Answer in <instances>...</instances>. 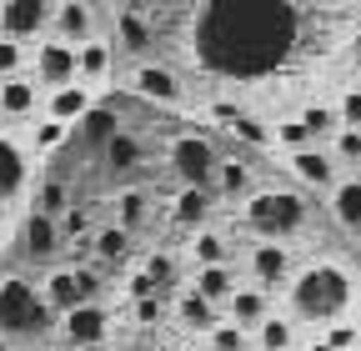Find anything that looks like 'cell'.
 <instances>
[{
  "label": "cell",
  "instance_id": "obj_25",
  "mask_svg": "<svg viewBox=\"0 0 361 351\" xmlns=\"http://www.w3.org/2000/svg\"><path fill=\"white\" fill-rule=\"evenodd\" d=\"M90 256L101 261V266H121V261L130 256V231L121 221L101 226V231H90Z\"/></svg>",
  "mask_w": 361,
  "mask_h": 351
},
{
  "label": "cell",
  "instance_id": "obj_40",
  "mask_svg": "<svg viewBox=\"0 0 361 351\" xmlns=\"http://www.w3.org/2000/svg\"><path fill=\"white\" fill-rule=\"evenodd\" d=\"M146 271H151V281H156L166 296L180 286V266H176V256H166V251H156V256L146 261Z\"/></svg>",
  "mask_w": 361,
  "mask_h": 351
},
{
  "label": "cell",
  "instance_id": "obj_29",
  "mask_svg": "<svg viewBox=\"0 0 361 351\" xmlns=\"http://www.w3.org/2000/svg\"><path fill=\"white\" fill-rule=\"evenodd\" d=\"M191 261H196V266H216V261H231V246H226V236H221V231L196 226V231H191Z\"/></svg>",
  "mask_w": 361,
  "mask_h": 351
},
{
  "label": "cell",
  "instance_id": "obj_22",
  "mask_svg": "<svg viewBox=\"0 0 361 351\" xmlns=\"http://www.w3.org/2000/svg\"><path fill=\"white\" fill-rule=\"evenodd\" d=\"M40 296L51 301V312H56V316H66L71 306H80V301H85V296H80V286H75V271H71V266H51V271H45Z\"/></svg>",
  "mask_w": 361,
  "mask_h": 351
},
{
  "label": "cell",
  "instance_id": "obj_36",
  "mask_svg": "<svg viewBox=\"0 0 361 351\" xmlns=\"http://www.w3.org/2000/svg\"><path fill=\"white\" fill-rule=\"evenodd\" d=\"M271 136H276V146H281V151H301V146H322V141H316L311 130H306V121H301V116L281 121L276 130H271Z\"/></svg>",
  "mask_w": 361,
  "mask_h": 351
},
{
  "label": "cell",
  "instance_id": "obj_26",
  "mask_svg": "<svg viewBox=\"0 0 361 351\" xmlns=\"http://www.w3.org/2000/svg\"><path fill=\"white\" fill-rule=\"evenodd\" d=\"M251 341H256V351H291L296 346V316H276V312H271L251 331Z\"/></svg>",
  "mask_w": 361,
  "mask_h": 351
},
{
  "label": "cell",
  "instance_id": "obj_5",
  "mask_svg": "<svg viewBox=\"0 0 361 351\" xmlns=\"http://www.w3.org/2000/svg\"><path fill=\"white\" fill-rule=\"evenodd\" d=\"M171 176H180V186H211L216 181V151L206 136H176L171 146Z\"/></svg>",
  "mask_w": 361,
  "mask_h": 351
},
{
  "label": "cell",
  "instance_id": "obj_28",
  "mask_svg": "<svg viewBox=\"0 0 361 351\" xmlns=\"http://www.w3.org/2000/svg\"><path fill=\"white\" fill-rule=\"evenodd\" d=\"M201 296H211V301H221L226 306V296L236 291V276H231V266L226 261H216V266H196V281H191Z\"/></svg>",
  "mask_w": 361,
  "mask_h": 351
},
{
  "label": "cell",
  "instance_id": "obj_38",
  "mask_svg": "<svg viewBox=\"0 0 361 351\" xmlns=\"http://www.w3.org/2000/svg\"><path fill=\"white\" fill-rule=\"evenodd\" d=\"M90 231H96V226H90V216H85L80 206H66V211H61V236H66V246L90 241Z\"/></svg>",
  "mask_w": 361,
  "mask_h": 351
},
{
  "label": "cell",
  "instance_id": "obj_16",
  "mask_svg": "<svg viewBox=\"0 0 361 351\" xmlns=\"http://www.w3.org/2000/svg\"><path fill=\"white\" fill-rule=\"evenodd\" d=\"M116 130H121V106H101V101H96V106L75 121V141H80L90 156H101Z\"/></svg>",
  "mask_w": 361,
  "mask_h": 351
},
{
  "label": "cell",
  "instance_id": "obj_17",
  "mask_svg": "<svg viewBox=\"0 0 361 351\" xmlns=\"http://www.w3.org/2000/svg\"><path fill=\"white\" fill-rule=\"evenodd\" d=\"M101 161H106V171H111V176H135V171L146 166V141L135 136V130H126V125H121L116 136L106 141Z\"/></svg>",
  "mask_w": 361,
  "mask_h": 351
},
{
  "label": "cell",
  "instance_id": "obj_23",
  "mask_svg": "<svg viewBox=\"0 0 361 351\" xmlns=\"http://www.w3.org/2000/svg\"><path fill=\"white\" fill-rule=\"evenodd\" d=\"M211 191H216L221 201H241V196H251V166H246L241 156L216 161V181H211Z\"/></svg>",
  "mask_w": 361,
  "mask_h": 351
},
{
  "label": "cell",
  "instance_id": "obj_20",
  "mask_svg": "<svg viewBox=\"0 0 361 351\" xmlns=\"http://www.w3.org/2000/svg\"><path fill=\"white\" fill-rule=\"evenodd\" d=\"M90 106H96V91H90L85 80H66V85H56L51 96H45V116H61V121H80Z\"/></svg>",
  "mask_w": 361,
  "mask_h": 351
},
{
  "label": "cell",
  "instance_id": "obj_6",
  "mask_svg": "<svg viewBox=\"0 0 361 351\" xmlns=\"http://www.w3.org/2000/svg\"><path fill=\"white\" fill-rule=\"evenodd\" d=\"M30 75L45 85V91H56V85L75 80V46L61 35H40V46L30 56Z\"/></svg>",
  "mask_w": 361,
  "mask_h": 351
},
{
  "label": "cell",
  "instance_id": "obj_35",
  "mask_svg": "<svg viewBox=\"0 0 361 351\" xmlns=\"http://www.w3.org/2000/svg\"><path fill=\"white\" fill-rule=\"evenodd\" d=\"M326 146H331L336 166H361V125H341Z\"/></svg>",
  "mask_w": 361,
  "mask_h": 351
},
{
  "label": "cell",
  "instance_id": "obj_15",
  "mask_svg": "<svg viewBox=\"0 0 361 351\" xmlns=\"http://www.w3.org/2000/svg\"><path fill=\"white\" fill-rule=\"evenodd\" d=\"M51 35L71 40V46H80V40L96 35V11H90V0H56V11H51Z\"/></svg>",
  "mask_w": 361,
  "mask_h": 351
},
{
  "label": "cell",
  "instance_id": "obj_19",
  "mask_svg": "<svg viewBox=\"0 0 361 351\" xmlns=\"http://www.w3.org/2000/svg\"><path fill=\"white\" fill-rule=\"evenodd\" d=\"M226 316L241 321L246 331H256V326L271 316V291H266V286H236L231 296H226Z\"/></svg>",
  "mask_w": 361,
  "mask_h": 351
},
{
  "label": "cell",
  "instance_id": "obj_45",
  "mask_svg": "<svg viewBox=\"0 0 361 351\" xmlns=\"http://www.w3.org/2000/svg\"><path fill=\"white\" fill-rule=\"evenodd\" d=\"M16 351H51V346H45V341H20Z\"/></svg>",
  "mask_w": 361,
  "mask_h": 351
},
{
  "label": "cell",
  "instance_id": "obj_10",
  "mask_svg": "<svg viewBox=\"0 0 361 351\" xmlns=\"http://www.w3.org/2000/svg\"><path fill=\"white\" fill-rule=\"evenodd\" d=\"M130 91L141 101H151V106H180V96H186V91H180V75L171 66H161V61H141V66H135Z\"/></svg>",
  "mask_w": 361,
  "mask_h": 351
},
{
  "label": "cell",
  "instance_id": "obj_46",
  "mask_svg": "<svg viewBox=\"0 0 361 351\" xmlns=\"http://www.w3.org/2000/svg\"><path fill=\"white\" fill-rule=\"evenodd\" d=\"M351 56H356V61H361V30H356V40H351Z\"/></svg>",
  "mask_w": 361,
  "mask_h": 351
},
{
  "label": "cell",
  "instance_id": "obj_4",
  "mask_svg": "<svg viewBox=\"0 0 361 351\" xmlns=\"http://www.w3.org/2000/svg\"><path fill=\"white\" fill-rule=\"evenodd\" d=\"M56 336H61L71 351H96V346L111 336V312H106L101 301H80V306H71V312L61 316Z\"/></svg>",
  "mask_w": 361,
  "mask_h": 351
},
{
  "label": "cell",
  "instance_id": "obj_18",
  "mask_svg": "<svg viewBox=\"0 0 361 351\" xmlns=\"http://www.w3.org/2000/svg\"><path fill=\"white\" fill-rule=\"evenodd\" d=\"M221 316H226V306H221V301H211V296H201L196 286L176 296V321L186 326V331H201V336H206Z\"/></svg>",
  "mask_w": 361,
  "mask_h": 351
},
{
  "label": "cell",
  "instance_id": "obj_14",
  "mask_svg": "<svg viewBox=\"0 0 361 351\" xmlns=\"http://www.w3.org/2000/svg\"><path fill=\"white\" fill-rule=\"evenodd\" d=\"M111 70H116V46H111V40L90 35V40H80V46H75V80H85L90 91L106 85Z\"/></svg>",
  "mask_w": 361,
  "mask_h": 351
},
{
  "label": "cell",
  "instance_id": "obj_24",
  "mask_svg": "<svg viewBox=\"0 0 361 351\" xmlns=\"http://www.w3.org/2000/svg\"><path fill=\"white\" fill-rule=\"evenodd\" d=\"M331 216H336V226L361 236V176L356 181H336L331 186Z\"/></svg>",
  "mask_w": 361,
  "mask_h": 351
},
{
  "label": "cell",
  "instance_id": "obj_9",
  "mask_svg": "<svg viewBox=\"0 0 361 351\" xmlns=\"http://www.w3.org/2000/svg\"><path fill=\"white\" fill-rule=\"evenodd\" d=\"M286 171L296 176L301 186H316V191H331L341 181V166L331 156V146H301V151H286Z\"/></svg>",
  "mask_w": 361,
  "mask_h": 351
},
{
  "label": "cell",
  "instance_id": "obj_21",
  "mask_svg": "<svg viewBox=\"0 0 361 351\" xmlns=\"http://www.w3.org/2000/svg\"><path fill=\"white\" fill-rule=\"evenodd\" d=\"M206 216H211V186H180L176 201H171V221L180 231H196L206 226Z\"/></svg>",
  "mask_w": 361,
  "mask_h": 351
},
{
  "label": "cell",
  "instance_id": "obj_43",
  "mask_svg": "<svg viewBox=\"0 0 361 351\" xmlns=\"http://www.w3.org/2000/svg\"><path fill=\"white\" fill-rule=\"evenodd\" d=\"M336 111H341V125H361V85H351V91H341Z\"/></svg>",
  "mask_w": 361,
  "mask_h": 351
},
{
  "label": "cell",
  "instance_id": "obj_31",
  "mask_svg": "<svg viewBox=\"0 0 361 351\" xmlns=\"http://www.w3.org/2000/svg\"><path fill=\"white\" fill-rule=\"evenodd\" d=\"M206 346L211 351H251L256 341H251V331L241 326V321H231V316H221L211 331H206Z\"/></svg>",
  "mask_w": 361,
  "mask_h": 351
},
{
  "label": "cell",
  "instance_id": "obj_13",
  "mask_svg": "<svg viewBox=\"0 0 361 351\" xmlns=\"http://www.w3.org/2000/svg\"><path fill=\"white\" fill-rule=\"evenodd\" d=\"M40 80L35 75H6L0 80V121H25V116H35L40 111Z\"/></svg>",
  "mask_w": 361,
  "mask_h": 351
},
{
  "label": "cell",
  "instance_id": "obj_32",
  "mask_svg": "<svg viewBox=\"0 0 361 351\" xmlns=\"http://www.w3.org/2000/svg\"><path fill=\"white\" fill-rule=\"evenodd\" d=\"M221 121L231 125V136L236 141H246V146H271L276 136H271V130L256 121V116H241V111H231V106H221Z\"/></svg>",
  "mask_w": 361,
  "mask_h": 351
},
{
  "label": "cell",
  "instance_id": "obj_3",
  "mask_svg": "<svg viewBox=\"0 0 361 351\" xmlns=\"http://www.w3.org/2000/svg\"><path fill=\"white\" fill-rule=\"evenodd\" d=\"M306 226V201L291 191H251L246 196V231L251 236H276L291 241Z\"/></svg>",
  "mask_w": 361,
  "mask_h": 351
},
{
  "label": "cell",
  "instance_id": "obj_7",
  "mask_svg": "<svg viewBox=\"0 0 361 351\" xmlns=\"http://www.w3.org/2000/svg\"><path fill=\"white\" fill-rule=\"evenodd\" d=\"M51 11L56 0H0V30L16 40H40L51 35Z\"/></svg>",
  "mask_w": 361,
  "mask_h": 351
},
{
  "label": "cell",
  "instance_id": "obj_48",
  "mask_svg": "<svg viewBox=\"0 0 361 351\" xmlns=\"http://www.w3.org/2000/svg\"><path fill=\"white\" fill-rule=\"evenodd\" d=\"M116 6H141V0H116Z\"/></svg>",
  "mask_w": 361,
  "mask_h": 351
},
{
  "label": "cell",
  "instance_id": "obj_34",
  "mask_svg": "<svg viewBox=\"0 0 361 351\" xmlns=\"http://www.w3.org/2000/svg\"><path fill=\"white\" fill-rule=\"evenodd\" d=\"M71 206V186L61 181V176H45V181L35 186V211H45V216H61Z\"/></svg>",
  "mask_w": 361,
  "mask_h": 351
},
{
  "label": "cell",
  "instance_id": "obj_33",
  "mask_svg": "<svg viewBox=\"0 0 361 351\" xmlns=\"http://www.w3.org/2000/svg\"><path fill=\"white\" fill-rule=\"evenodd\" d=\"M301 121H306V130H311V136L322 141V146L341 130V111H336V106H322V101H311V106L301 111Z\"/></svg>",
  "mask_w": 361,
  "mask_h": 351
},
{
  "label": "cell",
  "instance_id": "obj_30",
  "mask_svg": "<svg viewBox=\"0 0 361 351\" xmlns=\"http://www.w3.org/2000/svg\"><path fill=\"white\" fill-rule=\"evenodd\" d=\"M66 141H71V121H61V116H45V121L30 130V151H35V156H56Z\"/></svg>",
  "mask_w": 361,
  "mask_h": 351
},
{
  "label": "cell",
  "instance_id": "obj_41",
  "mask_svg": "<svg viewBox=\"0 0 361 351\" xmlns=\"http://www.w3.org/2000/svg\"><path fill=\"white\" fill-rule=\"evenodd\" d=\"M322 341H326L331 351H361V326H351V321H326Z\"/></svg>",
  "mask_w": 361,
  "mask_h": 351
},
{
  "label": "cell",
  "instance_id": "obj_39",
  "mask_svg": "<svg viewBox=\"0 0 361 351\" xmlns=\"http://www.w3.org/2000/svg\"><path fill=\"white\" fill-rule=\"evenodd\" d=\"M75 286H80V296L85 301H101V291H106V276H101V261H75Z\"/></svg>",
  "mask_w": 361,
  "mask_h": 351
},
{
  "label": "cell",
  "instance_id": "obj_12",
  "mask_svg": "<svg viewBox=\"0 0 361 351\" xmlns=\"http://www.w3.org/2000/svg\"><path fill=\"white\" fill-rule=\"evenodd\" d=\"M116 46L126 51V56H151V46H156V25L146 20V11L141 6H116Z\"/></svg>",
  "mask_w": 361,
  "mask_h": 351
},
{
  "label": "cell",
  "instance_id": "obj_44",
  "mask_svg": "<svg viewBox=\"0 0 361 351\" xmlns=\"http://www.w3.org/2000/svg\"><path fill=\"white\" fill-rule=\"evenodd\" d=\"M126 291H130V296H151V291H161V286H156V281H151V271H135V276H130V286H126Z\"/></svg>",
  "mask_w": 361,
  "mask_h": 351
},
{
  "label": "cell",
  "instance_id": "obj_42",
  "mask_svg": "<svg viewBox=\"0 0 361 351\" xmlns=\"http://www.w3.org/2000/svg\"><path fill=\"white\" fill-rule=\"evenodd\" d=\"M166 312V291H151V296H130V316L141 321V326H156Z\"/></svg>",
  "mask_w": 361,
  "mask_h": 351
},
{
  "label": "cell",
  "instance_id": "obj_2",
  "mask_svg": "<svg viewBox=\"0 0 361 351\" xmlns=\"http://www.w3.org/2000/svg\"><path fill=\"white\" fill-rule=\"evenodd\" d=\"M286 291H291V312L301 321H336L351 301V281L336 266H311V271L291 276Z\"/></svg>",
  "mask_w": 361,
  "mask_h": 351
},
{
  "label": "cell",
  "instance_id": "obj_27",
  "mask_svg": "<svg viewBox=\"0 0 361 351\" xmlns=\"http://www.w3.org/2000/svg\"><path fill=\"white\" fill-rule=\"evenodd\" d=\"M116 221H121L130 236H135V231H146V221H151V196H146V191H135V186L121 191V196H116Z\"/></svg>",
  "mask_w": 361,
  "mask_h": 351
},
{
  "label": "cell",
  "instance_id": "obj_8",
  "mask_svg": "<svg viewBox=\"0 0 361 351\" xmlns=\"http://www.w3.org/2000/svg\"><path fill=\"white\" fill-rule=\"evenodd\" d=\"M246 266H251L256 286L281 291V286L291 281V251H286V241H276V236H256V246H251V256H246Z\"/></svg>",
  "mask_w": 361,
  "mask_h": 351
},
{
  "label": "cell",
  "instance_id": "obj_47",
  "mask_svg": "<svg viewBox=\"0 0 361 351\" xmlns=\"http://www.w3.org/2000/svg\"><path fill=\"white\" fill-rule=\"evenodd\" d=\"M306 351H331V346H326V341H316V346H306Z\"/></svg>",
  "mask_w": 361,
  "mask_h": 351
},
{
  "label": "cell",
  "instance_id": "obj_11",
  "mask_svg": "<svg viewBox=\"0 0 361 351\" xmlns=\"http://www.w3.org/2000/svg\"><path fill=\"white\" fill-rule=\"evenodd\" d=\"M61 246H66V236H61V216H45V211L30 206L25 231H20V251H25L30 261H56Z\"/></svg>",
  "mask_w": 361,
  "mask_h": 351
},
{
  "label": "cell",
  "instance_id": "obj_1",
  "mask_svg": "<svg viewBox=\"0 0 361 351\" xmlns=\"http://www.w3.org/2000/svg\"><path fill=\"white\" fill-rule=\"evenodd\" d=\"M61 316L51 312V301L40 296V286L20 281V276H6L0 281V336L6 341H45L56 336Z\"/></svg>",
  "mask_w": 361,
  "mask_h": 351
},
{
  "label": "cell",
  "instance_id": "obj_37",
  "mask_svg": "<svg viewBox=\"0 0 361 351\" xmlns=\"http://www.w3.org/2000/svg\"><path fill=\"white\" fill-rule=\"evenodd\" d=\"M30 66V56H25V40H16V35H6L0 30V80L6 75H20Z\"/></svg>",
  "mask_w": 361,
  "mask_h": 351
}]
</instances>
